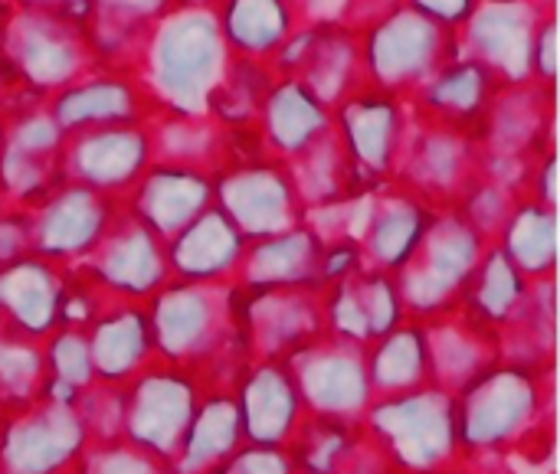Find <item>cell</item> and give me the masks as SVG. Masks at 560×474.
<instances>
[{"label":"cell","instance_id":"1","mask_svg":"<svg viewBox=\"0 0 560 474\" xmlns=\"http://www.w3.org/2000/svg\"><path fill=\"white\" fill-rule=\"evenodd\" d=\"M230 62L217 10L177 3L151 29L135 79L158 111L207 115V102Z\"/></svg>","mask_w":560,"mask_h":474},{"label":"cell","instance_id":"2","mask_svg":"<svg viewBox=\"0 0 560 474\" xmlns=\"http://www.w3.org/2000/svg\"><path fill=\"white\" fill-rule=\"evenodd\" d=\"M154 360L200 374L220 383L217 370H240L236 360V318L233 282H167L144 301Z\"/></svg>","mask_w":560,"mask_h":474},{"label":"cell","instance_id":"3","mask_svg":"<svg viewBox=\"0 0 560 474\" xmlns=\"http://www.w3.org/2000/svg\"><path fill=\"white\" fill-rule=\"evenodd\" d=\"M551 367L502 360L456 393L463 459L505 452L538 436L541 413L551 410Z\"/></svg>","mask_w":560,"mask_h":474},{"label":"cell","instance_id":"4","mask_svg":"<svg viewBox=\"0 0 560 474\" xmlns=\"http://www.w3.org/2000/svg\"><path fill=\"white\" fill-rule=\"evenodd\" d=\"M361 62L368 88L413 98L450 59L459 56L456 29L440 26L407 0L384 3L361 29Z\"/></svg>","mask_w":560,"mask_h":474},{"label":"cell","instance_id":"5","mask_svg":"<svg viewBox=\"0 0 560 474\" xmlns=\"http://www.w3.org/2000/svg\"><path fill=\"white\" fill-rule=\"evenodd\" d=\"M0 62L13 85L36 102L52 98L95 69L79 20L16 0L0 20Z\"/></svg>","mask_w":560,"mask_h":474},{"label":"cell","instance_id":"6","mask_svg":"<svg viewBox=\"0 0 560 474\" xmlns=\"http://www.w3.org/2000/svg\"><path fill=\"white\" fill-rule=\"evenodd\" d=\"M364 432L400 474L463 465L456 396L446 390L423 387L374 400L364 416Z\"/></svg>","mask_w":560,"mask_h":474},{"label":"cell","instance_id":"7","mask_svg":"<svg viewBox=\"0 0 560 474\" xmlns=\"http://www.w3.org/2000/svg\"><path fill=\"white\" fill-rule=\"evenodd\" d=\"M489 246L456 206L436 210L420 246L394 275L407 321H430L453 311Z\"/></svg>","mask_w":560,"mask_h":474},{"label":"cell","instance_id":"8","mask_svg":"<svg viewBox=\"0 0 560 474\" xmlns=\"http://www.w3.org/2000/svg\"><path fill=\"white\" fill-rule=\"evenodd\" d=\"M236 360L285 364L328 334V285H233Z\"/></svg>","mask_w":560,"mask_h":474},{"label":"cell","instance_id":"9","mask_svg":"<svg viewBox=\"0 0 560 474\" xmlns=\"http://www.w3.org/2000/svg\"><path fill=\"white\" fill-rule=\"evenodd\" d=\"M207 387L210 383L194 370L151 360L135 380L121 387L125 439L174 472Z\"/></svg>","mask_w":560,"mask_h":474},{"label":"cell","instance_id":"10","mask_svg":"<svg viewBox=\"0 0 560 474\" xmlns=\"http://www.w3.org/2000/svg\"><path fill=\"white\" fill-rule=\"evenodd\" d=\"M368 347L345 334H322L315 344L285 360L305 416H325L341 423H364L374 390L368 370Z\"/></svg>","mask_w":560,"mask_h":474},{"label":"cell","instance_id":"11","mask_svg":"<svg viewBox=\"0 0 560 474\" xmlns=\"http://www.w3.org/2000/svg\"><path fill=\"white\" fill-rule=\"evenodd\" d=\"M410 121V102L377 88H361L331 108V131L368 190L394 180Z\"/></svg>","mask_w":560,"mask_h":474},{"label":"cell","instance_id":"12","mask_svg":"<svg viewBox=\"0 0 560 474\" xmlns=\"http://www.w3.org/2000/svg\"><path fill=\"white\" fill-rule=\"evenodd\" d=\"M482 177V147L456 128L433 125L413 115L394 180L430 206H456Z\"/></svg>","mask_w":560,"mask_h":474},{"label":"cell","instance_id":"13","mask_svg":"<svg viewBox=\"0 0 560 474\" xmlns=\"http://www.w3.org/2000/svg\"><path fill=\"white\" fill-rule=\"evenodd\" d=\"M217 206L243 233L246 242L269 239L308 223L289 161L262 157L253 164L223 167L217 174Z\"/></svg>","mask_w":560,"mask_h":474},{"label":"cell","instance_id":"14","mask_svg":"<svg viewBox=\"0 0 560 474\" xmlns=\"http://www.w3.org/2000/svg\"><path fill=\"white\" fill-rule=\"evenodd\" d=\"M89 446L75 403L39 396L0 416V474H69Z\"/></svg>","mask_w":560,"mask_h":474},{"label":"cell","instance_id":"15","mask_svg":"<svg viewBox=\"0 0 560 474\" xmlns=\"http://www.w3.org/2000/svg\"><path fill=\"white\" fill-rule=\"evenodd\" d=\"M548 16H555L551 3L482 0L472 10V16L456 29L459 52L482 62L505 88L532 85V52Z\"/></svg>","mask_w":560,"mask_h":474},{"label":"cell","instance_id":"16","mask_svg":"<svg viewBox=\"0 0 560 474\" xmlns=\"http://www.w3.org/2000/svg\"><path fill=\"white\" fill-rule=\"evenodd\" d=\"M151 164L154 151L148 125L85 128L66 134L59 154V180L112 200H128Z\"/></svg>","mask_w":560,"mask_h":474},{"label":"cell","instance_id":"17","mask_svg":"<svg viewBox=\"0 0 560 474\" xmlns=\"http://www.w3.org/2000/svg\"><path fill=\"white\" fill-rule=\"evenodd\" d=\"M75 269L85 272L108 295L141 305L154 298L167 282H174L167 242L151 233L135 213H128L125 203L105 229L102 242Z\"/></svg>","mask_w":560,"mask_h":474},{"label":"cell","instance_id":"18","mask_svg":"<svg viewBox=\"0 0 560 474\" xmlns=\"http://www.w3.org/2000/svg\"><path fill=\"white\" fill-rule=\"evenodd\" d=\"M66 134L49 118L46 102L23 98L7 111L0 144V203L33 206L59 187V154Z\"/></svg>","mask_w":560,"mask_h":474},{"label":"cell","instance_id":"19","mask_svg":"<svg viewBox=\"0 0 560 474\" xmlns=\"http://www.w3.org/2000/svg\"><path fill=\"white\" fill-rule=\"evenodd\" d=\"M269 66L276 75L299 79L328 108L368 88L358 26L345 23H302Z\"/></svg>","mask_w":560,"mask_h":474},{"label":"cell","instance_id":"20","mask_svg":"<svg viewBox=\"0 0 560 474\" xmlns=\"http://www.w3.org/2000/svg\"><path fill=\"white\" fill-rule=\"evenodd\" d=\"M121 203L125 200H112L75 183L52 187L43 200L26 206L30 256L75 269L102 242Z\"/></svg>","mask_w":560,"mask_h":474},{"label":"cell","instance_id":"21","mask_svg":"<svg viewBox=\"0 0 560 474\" xmlns=\"http://www.w3.org/2000/svg\"><path fill=\"white\" fill-rule=\"evenodd\" d=\"M49 118L62 134L85 128H115V125H148L158 108L131 72L92 69L79 82L66 85L46 98Z\"/></svg>","mask_w":560,"mask_h":474},{"label":"cell","instance_id":"22","mask_svg":"<svg viewBox=\"0 0 560 474\" xmlns=\"http://www.w3.org/2000/svg\"><path fill=\"white\" fill-rule=\"evenodd\" d=\"M436 206L413 197L397 183H384L368 193V216L364 229L348 236L358 249V262L364 269L397 275L413 249L420 246Z\"/></svg>","mask_w":560,"mask_h":474},{"label":"cell","instance_id":"23","mask_svg":"<svg viewBox=\"0 0 560 474\" xmlns=\"http://www.w3.org/2000/svg\"><path fill=\"white\" fill-rule=\"evenodd\" d=\"M233 396L246 446L289 449L305 423V406L285 364H243L233 377Z\"/></svg>","mask_w":560,"mask_h":474},{"label":"cell","instance_id":"24","mask_svg":"<svg viewBox=\"0 0 560 474\" xmlns=\"http://www.w3.org/2000/svg\"><path fill=\"white\" fill-rule=\"evenodd\" d=\"M95 383L125 387L154 360V337L141 301L108 298L98 315L82 324Z\"/></svg>","mask_w":560,"mask_h":474},{"label":"cell","instance_id":"25","mask_svg":"<svg viewBox=\"0 0 560 474\" xmlns=\"http://www.w3.org/2000/svg\"><path fill=\"white\" fill-rule=\"evenodd\" d=\"M217 177L174 164H151L138 187L128 193L125 206L135 213L151 233L171 242L180 229H187L207 206H213Z\"/></svg>","mask_w":560,"mask_h":474},{"label":"cell","instance_id":"26","mask_svg":"<svg viewBox=\"0 0 560 474\" xmlns=\"http://www.w3.org/2000/svg\"><path fill=\"white\" fill-rule=\"evenodd\" d=\"M72 269L23 256L0 265V318L13 328L46 341L56 328H62V308L69 295Z\"/></svg>","mask_w":560,"mask_h":474},{"label":"cell","instance_id":"27","mask_svg":"<svg viewBox=\"0 0 560 474\" xmlns=\"http://www.w3.org/2000/svg\"><path fill=\"white\" fill-rule=\"evenodd\" d=\"M328 256H331V239L312 223H302L289 233L246 242L233 285L243 288L328 285Z\"/></svg>","mask_w":560,"mask_h":474},{"label":"cell","instance_id":"28","mask_svg":"<svg viewBox=\"0 0 560 474\" xmlns=\"http://www.w3.org/2000/svg\"><path fill=\"white\" fill-rule=\"evenodd\" d=\"M502 88L505 85L482 62L459 52L410 98V111L423 121L446 125L472 138Z\"/></svg>","mask_w":560,"mask_h":474},{"label":"cell","instance_id":"29","mask_svg":"<svg viewBox=\"0 0 560 474\" xmlns=\"http://www.w3.org/2000/svg\"><path fill=\"white\" fill-rule=\"evenodd\" d=\"M180 0H89L82 33L95 69L135 75L151 29Z\"/></svg>","mask_w":560,"mask_h":474},{"label":"cell","instance_id":"30","mask_svg":"<svg viewBox=\"0 0 560 474\" xmlns=\"http://www.w3.org/2000/svg\"><path fill=\"white\" fill-rule=\"evenodd\" d=\"M407 321L394 275L374 269H351L328 282V331L374 344Z\"/></svg>","mask_w":560,"mask_h":474},{"label":"cell","instance_id":"31","mask_svg":"<svg viewBox=\"0 0 560 474\" xmlns=\"http://www.w3.org/2000/svg\"><path fill=\"white\" fill-rule=\"evenodd\" d=\"M256 128L279 161H295L331 134V108L292 75H276L262 98Z\"/></svg>","mask_w":560,"mask_h":474},{"label":"cell","instance_id":"32","mask_svg":"<svg viewBox=\"0 0 560 474\" xmlns=\"http://www.w3.org/2000/svg\"><path fill=\"white\" fill-rule=\"evenodd\" d=\"M243 252L246 239L217 200L167 242L171 272L180 282H236Z\"/></svg>","mask_w":560,"mask_h":474},{"label":"cell","instance_id":"33","mask_svg":"<svg viewBox=\"0 0 560 474\" xmlns=\"http://www.w3.org/2000/svg\"><path fill=\"white\" fill-rule=\"evenodd\" d=\"M217 23L230 56L272 62L302 26L295 0H217Z\"/></svg>","mask_w":560,"mask_h":474},{"label":"cell","instance_id":"34","mask_svg":"<svg viewBox=\"0 0 560 474\" xmlns=\"http://www.w3.org/2000/svg\"><path fill=\"white\" fill-rule=\"evenodd\" d=\"M243 446H246V439H243V426H240L233 383H210L197 406V416L190 423V432H187V442L174 465V474L213 472L220 462L236 455Z\"/></svg>","mask_w":560,"mask_h":474},{"label":"cell","instance_id":"35","mask_svg":"<svg viewBox=\"0 0 560 474\" xmlns=\"http://www.w3.org/2000/svg\"><path fill=\"white\" fill-rule=\"evenodd\" d=\"M495 246L528 282L555 279V272H558V210H551L538 200L518 197L502 233L495 236Z\"/></svg>","mask_w":560,"mask_h":474},{"label":"cell","instance_id":"36","mask_svg":"<svg viewBox=\"0 0 560 474\" xmlns=\"http://www.w3.org/2000/svg\"><path fill=\"white\" fill-rule=\"evenodd\" d=\"M528 288H532V282H528V279L505 259V252L492 242V246L486 249L479 269L472 272V279H469V285H466V292H463V298H459L456 308H459L463 315L476 318L479 324L492 328V331L502 337V331L512 324L518 305L525 301Z\"/></svg>","mask_w":560,"mask_h":474},{"label":"cell","instance_id":"37","mask_svg":"<svg viewBox=\"0 0 560 474\" xmlns=\"http://www.w3.org/2000/svg\"><path fill=\"white\" fill-rule=\"evenodd\" d=\"M368 370H371V390L374 400L384 396H404L430 383V354L423 324L404 321L381 341L368 347Z\"/></svg>","mask_w":560,"mask_h":474},{"label":"cell","instance_id":"38","mask_svg":"<svg viewBox=\"0 0 560 474\" xmlns=\"http://www.w3.org/2000/svg\"><path fill=\"white\" fill-rule=\"evenodd\" d=\"M46 393L43 341L0 318V416L36 403Z\"/></svg>","mask_w":560,"mask_h":474},{"label":"cell","instance_id":"39","mask_svg":"<svg viewBox=\"0 0 560 474\" xmlns=\"http://www.w3.org/2000/svg\"><path fill=\"white\" fill-rule=\"evenodd\" d=\"M276 72L269 62L259 59H243V56H230L226 72L220 79V85L213 88L210 102H207V115L226 128L233 125H256L259 108L266 92L272 88Z\"/></svg>","mask_w":560,"mask_h":474},{"label":"cell","instance_id":"40","mask_svg":"<svg viewBox=\"0 0 560 474\" xmlns=\"http://www.w3.org/2000/svg\"><path fill=\"white\" fill-rule=\"evenodd\" d=\"M69 474H174L128 439H92Z\"/></svg>","mask_w":560,"mask_h":474},{"label":"cell","instance_id":"41","mask_svg":"<svg viewBox=\"0 0 560 474\" xmlns=\"http://www.w3.org/2000/svg\"><path fill=\"white\" fill-rule=\"evenodd\" d=\"M299 465L289 449H262V446H243L236 455L220 462L207 474H295Z\"/></svg>","mask_w":560,"mask_h":474},{"label":"cell","instance_id":"42","mask_svg":"<svg viewBox=\"0 0 560 474\" xmlns=\"http://www.w3.org/2000/svg\"><path fill=\"white\" fill-rule=\"evenodd\" d=\"M532 72L538 85L555 88L558 79V16H548L538 39H535V52H532Z\"/></svg>","mask_w":560,"mask_h":474},{"label":"cell","instance_id":"43","mask_svg":"<svg viewBox=\"0 0 560 474\" xmlns=\"http://www.w3.org/2000/svg\"><path fill=\"white\" fill-rule=\"evenodd\" d=\"M413 10H420V13H427L430 20H436L440 26H446V29H459L469 16H472V10L482 3V0H407Z\"/></svg>","mask_w":560,"mask_h":474},{"label":"cell","instance_id":"44","mask_svg":"<svg viewBox=\"0 0 560 474\" xmlns=\"http://www.w3.org/2000/svg\"><path fill=\"white\" fill-rule=\"evenodd\" d=\"M16 3H23V7H39V10H59V13H66V16L79 20V23H82L85 7H89V0H16Z\"/></svg>","mask_w":560,"mask_h":474},{"label":"cell","instance_id":"45","mask_svg":"<svg viewBox=\"0 0 560 474\" xmlns=\"http://www.w3.org/2000/svg\"><path fill=\"white\" fill-rule=\"evenodd\" d=\"M23 98H30V95H23L16 85H13V79H10V72H7V66L0 62V115H7L16 102H23Z\"/></svg>","mask_w":560,"mask_h":474},{"label":"cell","instance_id":"46","mask_svg":"<svg viewBox=\"0 0 560 474\" xmlns=\"http://www.w3.org/2000/svg\"><path fill=\"white\" fill-rule=\"evenodd\" d=\"M423 474H469L463 465H450V469H436V472H423Z\"/></svg>","mask_w":560,"mask_h":474},{"label":"cell","instance_id":"47","mask_svg":"<svg viewBox=\"0 0 560 474\" xmlns=\"http://www.w3.org/2000/svg\"><path fill=\"white\" fill-rule=\"evenodd\" d=\"M538 3H551V7H555V0H538Z\"/></svg>","mask_w":560,"mask_h":474},{"label":"cell","instance_id":"48","mask_svg":"<svg viewBox=\"0 0 560 474\" xmlns=\"http://www.w3.org/2000/svg\"><path fill=\"white\" fill-rule=\"evenodd\" d=\"M295 474H318V472H295Z\"/></svg>","mask_w":560,"mask_h":474}]
</instances>
